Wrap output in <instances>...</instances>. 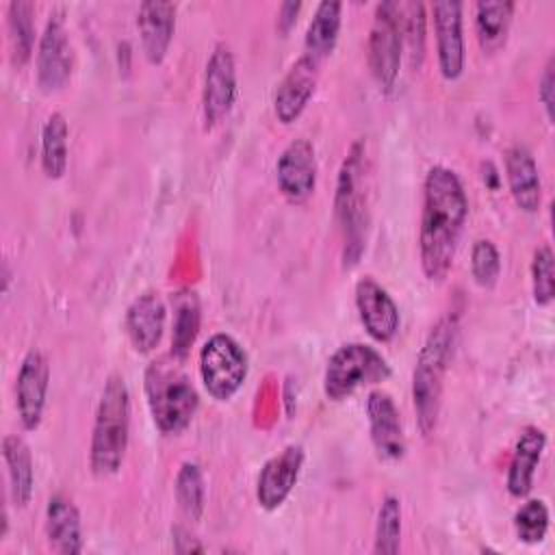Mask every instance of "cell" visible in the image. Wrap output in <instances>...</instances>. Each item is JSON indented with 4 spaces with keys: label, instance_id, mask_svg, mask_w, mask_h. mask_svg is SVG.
Here are the masks:
<instances>
[{
    "label": "cell",
    "instance_id": "cell-17",
    "mask_svg": "<svg viewBox=\"0 0 555 555\" xmlns=\"http://www.w3.org/2000/svg\"><path fill=\"white\" fill-rule=\"evenodd\" d=\"M304 457L301 444H288L262 464L256 479V501L262 509L273 512L288 499L299 479Z\"/></svg>",
    "mask_w": 555,
    "mask_h": 555
},
{
    "label": "cell",
    "instance_id": "cell-27",
    "mask_svg": "<svg viewBox=\"0 0 555 555\" xmlns=\"http://www.w3.org/2000/svg\"><path fill=\"white\" fill-rule=\"evenodd\" d=\"M69 126L63 113L54 111L48 115L41 128V169L50 180L63 178L69 158Z\"/></svg>",
    "mask_w": 555,
    "mask_h": 555
},
{
    "label": "cell",
    "instance_id": "cell-6",
    "mask_svg": "<svg viewBox=\"0 0 555 555\" xmlns=\"http://www.w3.org/2000/svg\"><path fill=\"white\" fill-rule=\"evenodd\" d=\"M388 377L390 364L375 347L364 343H347L327 358L323 371V392L330 401H343L356 390L375 386Z\"/></svg>",
    "mask_w": 555,
    "mask_h": 555
},
{
    "label": "cell",
    "instance_id": "cell-23",
    "mask_svg": "<svg viewBox=\"0 0 555 555\" xmlns=\"http://www.w3.org/2000/svg\"><path fill=\"white\" fill-rule=\"evenodd\" d=\"M2 460L7 466L9 499L17 507H26L35 488V464L30 447L22 436L7 434L2 438Z\"/></svg>",
    "mask_w": 555,
    "mask_h": 555
},
{
    "label": "cell",
    "instance_id": "cell-32",
    "mask_svg": "<svg viewBox=\"0 0 555 555\" xmlns=\"http://www.w3.org/2000/svg\"><path fill=\"white\" fill-rule=\"evenodd\" d=\"M548 507L542 499L525 501L514 514V533L522 544H540L548 531Z\"/></svg>",
    "mask_w": 555,
    "mask_h": 555
},
{
    "label": "cell",
    "instance_id": "cell-10",
    "mask_svg": "<svg viewBox=\"0 0 555 555\" xmlns=\"http://www.w3.org/2000/svg\"><path fill=\"white\" fill-rule=\"evenodd\" d=\"M236 63L228 43L217 41L210 50L202 85V117L210 130L221 124L236 102Z\"/></svg>",
    "mask_w": 555,
    "mask_h": 555
},
{
    "label": "cell",
    "instance_id": "cell-26",
    "mask_svg": "<svg viewBox=\"0 0 555 555\" xmlns=\"http://www.w3.org/2000/svg\"><path fill=\"white\" fill-rule=\"evenodd\" d=\"M7 35L11 63L24 67L35 48V4L26 0H11L7 4Z\"/></svg>",
    "mask_w": 555,
    "mask_h": 555
},
{
    "label": "cell",
    "instance_id": "cell-31",
    "mask_svg": "<svg viewBox=\"0 0 555 555\" xmlns=\"http://www.w3.org/2000/svg\"><path fill=\"white\" fill-rule=\"evenodd\" d=\"M425 24L427 15L423 2H401L403 52H408L412 67H421L425 56Z\"/></svg>",
    "mask_w": 555,
    "mask_h": 555
},
{
    "label": "cell",
    "instance_id": "cell-16",
    "mask_svg": "<svg viewBox=\"0 0 555 555\" xmlns=\"http://www.w3.org/2000/svg\"><path fill=\"white\" fill-rule=\"evenodd\" d=\"M321 65L323 63L301 52V56L288 67L273 93V113L278 121L293 124L306 111L317 91Z\"/></svg>",
    "mask_w": 555,
    "mask_h": 555
},
{
    "label": "cell",
    "instance_id": "cell-34",
    "mask_svg": "<svg viewBox=\"0 0 555 555\" xmlns=\"http://www.w3.org/2000/svg\"><path fill=\"white\" fill-rule=\"evenodd\" d=\"M470 275L481 288H492L501 275V254L490 238H477L470 247Z\"/></svg>",
    "mask_w": 555,
    "mask_h": 555
},
{
    "label": "cell",
    "instance_id": "cell-13",
    "mask_svg": "<svg viewBox=\"0 0 555 555\" xmlns=\"http://www.w3.org/2000/svg\"><path fill=\"white\" fill-rule=\"evenodd\" d=\"M366 421H369V436L377 457L384 462L401 460L405 455L403 423L395 405V399L386 390L382 388L369 390Z\"/></svg>",
    "mask_w": 555,
    "mask_h": 555
},
{
    "label": "cell",
    "instance_id": "cell-8",
    "mask_svg": "<svg viewBox=\"0 0 555 555\" xmlns=\"http://www.w3.org/2000/svg\"><path fill=\"white\" fill-rule=\"evenodd\" d=\"M247 353L241 343L225 334H212L199 349V375L206 392L215 401L232 399L247 377Z\"/></svg>",
    "mask_w": 555,
    "mask_h": 555
},
{
    "label": "cell",
    "instance_id": "cell-5",
    "mask_svg": "<svg viewBox=\"0 0 555 555\" xmlns=\"http://www.w3.org/2000/svg\"><path fill=\"white\" fill-rule=\"evenodd\" d=\"M178 358H158L147 364L143 388L152 421L160 434L176 436L184 431L197 408L199 395L180 366Z\"/></svg>",
    "mask_w": 555,
    "mask_h": 555
},
{
    "label": "cell",
    "instance_id": "cell-19",
    "mask_svg": "<svg viewBox=\"0 0 555 555\" xmlns=\"http://www.w3.org/2000/svg\"><path fill=\"white\" fill-rule=\"evenodd\" d=\"M176 13L178 7L173 2H143L137 13V28L143 56L147 63L158 65L169 52L173 33H176Z\"/></svg>",
    "mask_w": 555,
    "mask_h": 555
},
{
    "label": "cell",
    "instance_id": "cell-14",
    "mask_svg": "<svg viewBox=\"0 0 555 555\" xmlns=\"http://www.w3.org/2000/svg\"><path fill=\"white\" fill-rule=\"evenodd\" d=\"M319 165H317V152L314 145L299 137L293 139L275 163V180L282 195L295 204L306 202L317 186Z\"/></svg>",
    "mask_w": 555,
    "mask_h": 555
},
{
    "label": "cell",
    "instance_id": "cell-3",
    "mask_svg": "<svg viewBox=\"0 0 555 555\" xmlns=\"http://www.w3.org/2000/svg\"><path fill=\"white\" fill-rule=\"evenodd\" d=\"M457 340L455 317H442L429 330L412 371V403L421 436H431L442 405L444 375L449 371Z\"/></svg>",
    "mask_w": 555,
    "mask_h": 555
},
{
    "label": "cell",
    "instance_id": "cell-12",
    "mask_svg": "<svg viewBox=\"0 0 555 555\" xmlns=\"http://www.w3.org/2000/svg\"><path fill=\"white\" fill-rule=\"evenodd\" d=\"M50 388V362L39 349H30L15 377V408L24 429L33 431L41 425Z\"/></svg>",
    "mask_w": 555,
    "mask_h": 555
},
{
    "label": "cell",
    "instance_id": "cell-9",
    "mask_svg": "<svg viewBox=\"0 0 555 555\" xmlns=\"http://www.w3.org/2000/svg\"><path fill=\"white\" fill-rule=\"evenodd\" d=\"M74 67L72 41L65 24V11L52 9L43 33L37 43V85L43 93L61 91L69 78Z\"/></svg>",
    "mask_w": 555,
    "mask_h": 555
},
{
    "label": "cell",
    "instance_id": "cell-29",
    "mask_svg": "<svg viewBox=\"0 0 555 555\" xmlns=\"http://www.w3.org/2000/svg\"><path fill=\"white\" fill-rule=\"evenodd\" d=\"M173 494L180 514L186 520L197 522L206 509V481L202 466L197 462L180 464L173 481Z\"/></svg>",
    "mask_w": 555,
    "mask_h": 555
},
{
    "label": "cell",
    "instance_id": "cell-25",
    "mask_svg": "<svg viewBox=\"0 0 555 555\" xmlns=\"http://www.w3.org/2000/svg\"><path fill=\"white\" fill-rule=\"evenodd\" d=\"M514 9L509 0L475 4V33L483 52H496L507 41Z\"/></svg>",
    "mask_w": 555,
    "mask_h": 555
},
{
    "label": "cell",
    "instance_id": "cell-30",
    "mask_svg": "<svg viewBox=\"0 0 555 555\" xmlns=\"http://www.w3.org/2000/svg\"><path fill=\"white\" fill-rule=\"evenodd\" d=\"M399 546H401V501L392 494H386L377 509L373 553L395 555L399 553Z\"/></svg>",
    "mask_w": 555,
    "mask_h": 555
},
{
    "label": "cell",
    "instance_id": "cell-18",
    "mask_svg": "<svg viewBox=\"0 0 555 555\" xmlns=\"http://www.w3.org/2000/svg\"><path fill=\"white\" fill-rule=\"evenodd\" d=\"M167 308L158 293H143L132 299L126 310L124 327L137 353H152L165 334Z\"/></svg>",
    "mask_w": 555,
    "mask_h": 555
},
{
    "label": "cell",
    "instance_id": "cell-20",
    "mask_svg": "<svg viewBox=\"0 0 555 555\" xmlns=\"http://www.w3.org/2000/svg\"><path fill=\"white\" fill-rule=\"evenodd\" d=\"M546 449V434L544 429H540L538 425H527L522 427L509 464H507V477H505V488L509 492V496L514 499H525L531 488H533V479H535V470L540 466L542 453Z\"/></svg>",
    "mask_w": 555,
    "mask_h": 555
},
{
    "label": "cell",
    "instance_id": "cell-21",
    "mask_svg": "<svg viewBox=\"0 0 555 555\" xmlns=\"http://www.w3.org/2000/svg\"><path fill=\"white\" fill-rule=\"evenodd\" d=\"M503 165L514 204L522 212H538L542 204V180L533 154L525 145H509L503 154Z\"/></svg>",
    "mask_w": 555,
    "mask_h": 555
},
{
    "label": "cell",
    "instance_id": "cell-28",
    "mask_svg": "<svg viewBox=\"0 0 555 555\" xmlns=\"http://www.w3.org/2000/svg\"><path fill=\"white\" fill-rule=\"evenodd\" d=\"M199 299L193 291L184 288L173 295V330H171V356L184 360L199 332Z\"/></svg>",
    "mask_w": 555,
    "mask_h": 555
},
{
    "label": "cell",
    "instance_id": "cell-35",
    "mask_svg": "<svg viewBox=\"0 0 555 555\" xmlns=\"http://www.w3.org/2000/svg\"><path fill=\"white\" fill-rule=\"evenodd\" d=\"M538 100L544 106V115L553 121V104H555V59L548 56L542 76L538 80Z\"/></svg>",
    "mask_w": 555,
    "mask_h": 555
},
{
    "label": "cell",
    "instance_id": "cell-1",
    "mask_svg": "<svg viewBox=\"0 0 555 555\" xmlns=\"http://www.w3.org/2000/svg\"><path fill=\"white\" fill-rule=\"evenodd\" d=\"M466 219L468 197L460 176L444 165L429 167L418 223V262L429 282H442L449 275Z\"/></svg>",
    "mask_w": 555,
    "mask_h": 555
},
{
    "label": "cell",
    "instance_id": "cell-2",
    "mask_svg": "<svg viewBox=\"0 0 555 555\" xmlns=\"http://www.w3.org/2000/svg\"><path fill=\"white\" fill-rule=\"evenodd\" d=\"M371 176L364 141H353L336 178L334 212L343 232V267L351 269L366 249L371 223Z\"/></svg>",
    "mask_w": 555,
    "mask_h": 555
},
{
    "label": "cell",
    "instance_id": "cell-22",
    "mask_svg": "<svg viewBox=\"0 0 555 555\" xmlns=\"http://www.w3.org/2000/svg\"><path fill=\"white\" fill-rule=\"evenodd\" d=\"M46 538L52 551L61 555L82 553V520L78 507L63 494H54L46 505Z\"/></svg>",
    "mask_w": 555,
    "mask_h": 555
},
{
    "label": "cell",
    "instance_id": "cell-4",
    "mask_svg": "<svg viewBox=\"0 0 555 555\" xmlns=\"http://www.w3.org/2000/svg\"><path fill=\"white\" fill-rule=\"evenodd\" d=\"M130 440V392L119 373L106 377L91 429L89 466L98 477L115 475Z\"/></svg>",
    "mask_w": 555,
    "mask_h": 555
},
{
    "label": "cell",
    "instance_id": "cell-37",
    "mask_svg": "<svg viewBox=\"0 0 555 555\" xmlns=\"http://www.w3.org/2000/svg\"><path fill=\"white\" fill-rule=\"evenodd\" d=\"M171 535H173L176 553H204V546L197 542V538L191 535L186 527H180V525L173 527Z\"/></svg>",
    "mask_w": 555,
    "mask_h": 555
},
{
    "label": "cell",
    "instance_id": "cell-15",
    "mask_svg": "<svg viewBox=\"0 0 555 555\" xmlns=\"http://www.w3.org/2000/svg\"><path fill=\"white\" fill-rule=\"evenodd\" d=\"M353 299L366 334L377 343H390L401 325L399 308L390 293L377 280L364 275L356 282Z\"/></svg>",
    "mask_w": 555,
    "mask_h": 555
},
{
    "label": "cell",
    "instance_id": "cell-36",
    "mask_svg": "<svg viewBox=\"0 0 555 555\" xmlns=\"http://www.w3.org/2000/svg\"><path fill=\"white\" fill-rule=\"evenodd\" d=\"M299 11H301V2H297V0H286V2L280 4L278 20H275V28H278L280 35H288L291 33V28L297 22Z\"/></svg>",
    "mask_w": 555,
    "mask_h": 555
},
{
    "label": "cell",
    "instance_id": "cell-11",
    "mask_svg": "<svg viewBox=\"0 0 555 555\" xmlns=\"http://www.w3.org/2000/svg\"><path fill=\"white\" fill-rule=\"evenodd\" d=\"M464 4L455 0L434 2V35H436V56L438 69L444 80H457L464 72L466 50H464Z\"/></svg>",
    "mask_w": 555,
    "mask_h": 555
},
{
    "label": "cell",
    "instance_id": "cell-24",
    "mask_svg": "<svg viewBox=\"0 0 555 555\" xmlns=\"http://www.w3.org/2000/svg\"><path fill=\"white\" fill-rule=\"evenodd\" d=\"M343 24V4L336 0H323L317 4L312 20L304 37V54L323 63L336 48Z\"/></svg>",
    "mask_w": 555,
    "mask_h": 555
},
{
    "label": "cell",
    "instance_id": "cell-33",
    "mask_svg": "<svg viewBox=\"0 0 555 555\" xmlns=\"http://www.w3.org/2000/svg\"><path fill=\"white\" fill-rule=\"evenodd\" d=\"M531 293L538 306H548L555 297V256L551 245H540L533 251Z\"/></svg>",
    "mask_w": 555,
    "mask_h": 555
},
{
    "label": "cell",
    "instance_id": "cell-7",
    "mask_svg": "<svg viewBox=\"0 0 555 555\" xmlns=\"http://www.w3.org/2000/svg\"><path fill=\"white\" fill-rule=\"evenodd\" d=\"M366 50L369 69L375 85L379 87L382 93H390L397 87L403 56L401 2L386 0L375 4Z\"/></svg>",
    "mask_w": 555,
    "mask_h": 555
}]
</instances>
